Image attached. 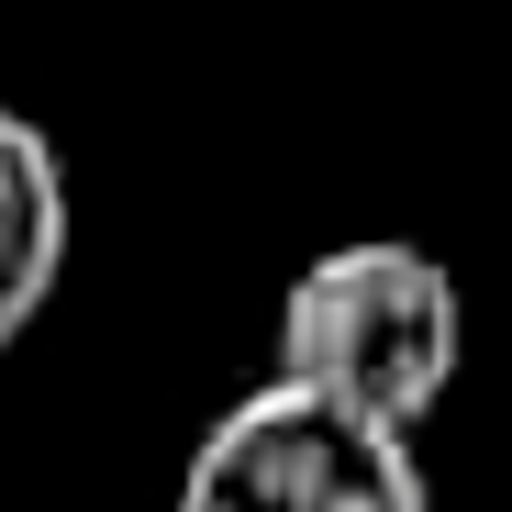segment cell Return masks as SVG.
<instances>
[{
    "label": "cell",
    "mask_w": 512,
    "mask_h": 512,
    "mask_svg": "<svg viewBox=\"0 0 512 512\" xmlns=\"http://www.w3.org/2000/svg\"><path fill=\"white\" fill-rule=\"evenodd\" d=\"M457 346H468L457 279L423 245H334L279 301V368L379 412V423L435 412L446 379H457Z\"/></svg>",
    "instance_id": "6da1fadb"
},
{
    "label": "cell",
    "mask_w": 512,
    "mask_h": 512,
    "mask_svg": "<svg viewBox=\"0 0 512 512\" xmlns=\"http://www.w3.org/2000/svg\"><path fill=\"white\" fill-rule=\"evenodd\" d=\"M179 512H435V501L412 468V423H379L279 368L190 446Z\"/></svg>",
    "instance_id": "7a4b0ae2"
},
{
    "label": "cell",
    "mask_w": 512,
    "mask_h": 512,
    "mask_svg": "<svg viewBox=\"0 0 512 512\" xmlns=\"http://www.w3.org/2000/svg\"><path fill=\"white\" fill-rule=\"evenodd\" d=\"M56 268H67V167L23 112H0V346L56 301Z\"/></svg>",
    "instance_id": "3957f363"
}]
</instances>
